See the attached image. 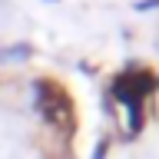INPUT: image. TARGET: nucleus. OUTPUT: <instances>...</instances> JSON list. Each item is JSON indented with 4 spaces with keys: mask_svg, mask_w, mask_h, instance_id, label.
Instances as JSON below:
<instances>
[{
    "mask_svg": "<svg viewBox=\"0 0 159 159\" xmlns=\"http://www.w3.org/2000/svg\"><path fill=\"white\" fill-rule=\"evenodd\" d=\"M30 96H33V113H37L47 126H66L73 119V106H70L66 93L57 80L37 76L30 83Z\"/></svg>",
    "mask_w": 159,
    "mask_h": 159,
    "instance_id": "f257e3e1",
    "label": "nucleus"
},
{
    "mask_svg": "<svg viewBox=\"0 0 159 159\" xmlns=\"http://www.w3.org/2000/svg\"><path fill=\"white\" fill-rule=\"evenodd\" d=\"M33 53H37V50H33V43H27V40L7 43V47H0V63H27Z\"/></svg>",
    "mask_w": 159,
    "mask_h": 159,
    "instance_id": "f03ea898",
    "label": "nucleus"
},
{
    "mask_svg": "<svg viewBox=\"0 0 159 159\" xmlns=\"http://www.w3.org/2000/svg\"><path fill=\"white\" fill-rule=\"evenodd\" d=\"M109 146H113V136L103 133V136L93 143V156H89V159H106V156H109Z\"/></svg>",
    "mask_w": 159,
    "mask_h": 159,
    "instance_id": "7ed1b4c3",
    "label": "nucleus"
},
{
    "mask_svg": "<svg viewBox=\"0 0 159 159\" xmlns=\"http://www.w3.org/2000/svg\"><path fill=\"white\" fill-rule=\"evenodd\" d=\"M133 10H136V13H152V10H159V0H136Z\"/></svg>",
    "mask_w": 159,
    "mask_h": 159,
    "instance_id": "20e7f679",
    "label": "nucleus"
},
{
    "mask_svg": "<svg viewBox=\"0 0 159 159\" xmlns=\"http://www.w3.org/2000/svg\"><path fill=\"white\" fill-rule=\"evenodd\" d=\"M47 3H60V0H47Z\"/></svg>",
    "mask_w": 159,
    "mask_h": 159,
    "instance_id": "39448f33",
    "label": "nucleus"
}]
</instances>
